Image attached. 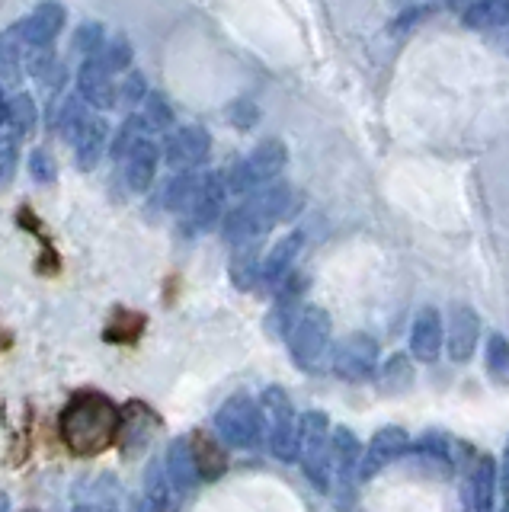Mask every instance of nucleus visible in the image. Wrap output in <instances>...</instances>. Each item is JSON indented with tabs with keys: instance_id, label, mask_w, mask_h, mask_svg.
Instances as JSON below:
<instances>
[{
	"instance_id": "1",
	"label": "nucleus",
	"mask_w": 509,
	"mask_h": 512,
	"mask_svg": "<svg viewBox=\"0 0 509 512\" xmlns=\"http://www.w3.org/2000/svg\"><path fill=\"white\" fill-rule=\"evenodd\" d=\"M119 407L109 397L97 391H81L68 400L65 413H61V442H65L74 455L93 458L103 455L109 445L116 442L119 432Z\"/></svg>"
},
{
	"instance_id": "2",
	"label": "nucleus",
	"mask_w": 509,
	"mask_h": 512,
	"mask_svg": "<svg viewBox=\"0 0 509 512\" xmlns=\"http://www.w3.org/2000/svg\"><path fill=\"white\" fill-rule=\"evenodd\" d=\"M295 212V192L289 183H266L260 189H253V196L241 202L237 208L225 215L221 221V234H225L228 244L244 247V244H257V240L273 231L279 221H285Z\"/></svg>"
},
{
	"instance_id": "3",
	"label": "nucleus",
	"mask_w": 509,
	"mask_h": 512,
	"mask_svg": "<svg viewBox=\"0 0 509 512\" xmlns=\"http://www.w3.org/2000/svg\"><path fill=\"white\" fill-rule=\"evenodd\" d=\"M330 330H333L330 314L324 308H317V304H308V308H301L289 320L285 340H289V352L298 368H305V372H317L321 368V362L330 352Z\"/></svg>"
},
{
	"instance_id": "4",
	"label": "nucleus",
	"mask_w": 509,
	"mask_h": 512,
	"mask_svg": "<svg viewBox=\"0 0 509 512\" xmlns=\"http://www.w3.org/2000/svg\"><path fill=\"white\" fill-rule=\"evenodd\" d=\"M301 471L317 490H330V420L321 410H308L298 420Z\"/></svg>"
},
{
	"instance_id": "5",
	"label": "nucleus",
	"mask_w": 509,
	"mask_h": 512,
	"mask_svg": "<svg viewBox=\"0 0 509 512\" xmlns=\"http://www.w3.org/2000/svg\"><path fill=\"white\" fill-rule=\"evenodd\" d=\"M218 436L234 448H257L263 439V410L247 394H231L215 413Z\"/></svg>"
},
{
	"instance_id": "6",
	"label": "nucleus",
	"mask_w": 509,
	"mask_h": 512,
	"mask_svg": "<svg viewBox=\"0 0 509 512\" xmlns=\"http://www.w3.org/2000/svg\"><path fill=\"white\" fill-rule=\"evenodd\" d=\"M285 164H289V151H285V144L279 138H269V141L257 144V148H253L241 164L228 173L225 183L234 192H253L266 183H273L276 176L285 170Z\"/></svg>"
},
{
	"instance_id": "7",
	"label": "nucleus",
	"mask_w": 509,
	"mask_h": 512,
	"mask_svg": "<svg viewBox=\"0 0 509 512\" xmlns=\"http://www.w3.org/2000/svg\"><path fill=\"white\" fill-rule=\"evenodd\" d=\"M263 413L269 416V452L279 461H295L298 458V416L289 394L282 388H266L263 391Z\"/></svg>"
},
{
	"instance_id": "8",
	"label": "nucleus",
	"mask_w": 509,
	"mask_h": 512,
	"mask_svg": "<svg viewBox=\"0 0 509 512\" xmlns=\"http://www.w3.org/2000/svg\"><path fill=\"white\" fill-rule=\"evenodd\" d=\"M333 375H340L343 381H365L378 365V343L369 333H353L333 349Z\"/></svg>"
},
{
	"instance_id": "9",
	"label": "nucleus",
	"mask_w": 509,
	"mask_h": 512,
	"mask_svg": "<svg viewBox=\"0 0 509 512\" xmlns=\"http://www.w3.org/2000/svg\"><path fill=\"white\" fill-rule=\"evenodd\" d=\"M461 20L471 32H481L490 39V45H497L503 55H509V0H477Z\"/></svg>"
},
{
	"instance_id": "10",
	"label": "nucleus",
	"mask_w": 509,
	"mask_h": 512,
	"mask_svg": "<svg viewBox=\"0 0 509 512\" xmlns=\"http://www.w3.org/2000/svg\"><path fill=\"white\" fill-rule=\"evenodd\" d=\"M407 452H410V436L401 426L378 429L375 439L369 442V452L359 458V480H372L378 471H385L388 464L404 458Z\"/></svg>"
},
{
	"instance_id": "11",
	"label": "nucleus",
	"mask_w": 509,
	"mask_h": 512,
	"mask_svg": "<svg viewBox=\"0 0 509 512\" xmlns=\"http://www.w3.org/2000/svg\"><path fill=\"white\" fill-rule=\"evenodd\" d=\"M209 151H212V135L199 125L177 128L164 144V157L173 170H193L209 157Z\"/></svg>"
},
{
	"instance_id": "12",
	"label": "nucleus",
	"mask_w": 509,
	"mask_h": 512,
	"mask_svg": "<svg viewBox=\"0 0 509 512\" xmlns=\"http://www.w3.org/2000/svg\"><path fill=\"white\" fill-rule=\"evenodd\" d=\"M225 176L221 173H205L202 176V189L193 202V208L186 212V231H209L212 224L221 218V208H225Z\"/></svg>"
},
{
	"instance_id": "13",
	"label": "nucleus",
	"mask_w": 509,
	"mask_h": 512,
	"mask_svg": "<svg viewBox=\"0 0 509 512\" xmlns=\"http://www.w3.org/2000/svg\"><path fill=\"white\" fill-rule=\"evenodd\" d=\"M106 138H109V125L93 116V112H87V116L77 122V128L71 132V148H74V160L81 170H93L100 164V157L106 151Z\"/></svg>"
},
{
	"instance_id": "14",
	"label": "nucleus",
	"mask_w": 509,
	"mask_h": 512,
	"mask_svg": "<svg viewBox=\"0 0 509 512\" xmlns=\"http://www.w3.org/2000/svg\"><path fill=\"white\" fill-rule=\"evenodd\" d=\"M154 429H157V416L145 404H129L119 413V432H116L122 452L138 455L154 439Z\"/></svg>"
},
{
	"instance_id": "15",
	"label": "nucleus",
	"mask_w": 509,
	"mask_h": 512,
	"mask_svg": "<svg viewBox=\"0 0 509 512\" xmlns=\"http://www.w3.org/2000/svg\"><path fill=\"white\" fill-rule=\"evenodd\" d=\"M77 93L93 109H113L116 106V84L97 58H87L77 71Z\"/></svg>"
},
{
	"instance_id": "16",
	"label": "nucleus",
	"mask_w": 509,
	"mask_h": 512,
	"mask_svg": "<svg viewBox=\"0 0 509 512\" xmlns=\"http://www.w3.org/2000/svg\"><path fill=\"white\" fill-rule=\"evenodd\" d=\"M61 29H65V7H61L58 0H45V4H39L20 23L26 45H33V48L36 45H52Z\"/></svg>"
},
{
	"instance_id": "17",
	"label": "nucleus",
	"mask_w": 509,
	"mask_h": 512,
	"mask_svg": "<svg viewBox=\"0 0 509 512\" xmlns=\"http://www.w3.org/2000/svg\"><path fill=\"white\" fill-rule=\"evenodd\" d=\"M477 336H481V320H477V314L468 308V304H455L452 317H449V333H445L449 356L455 362H468L477 346Z\"/></svg>"
},
{
	"instance_id": "18",
	"label": "nucleus",
	"mask_w": 509,
	"mask_h": 512,
	"mask_svg": "<svg viewBox=\"0 0 509 512\" xmlns=\"http://www.w3.org/2000/svg\"><path fill=\"white\" fill-rule=\"evenodd\" d=\"M359 439L346 426L330 429V474H337L343 487L359 480Z\"/></svg>"
},
{
	"instance_id": "19",
	"label": "nucleus",
	"mask_w": 509,
	"mask_h": 512,
	"mask_svg": "<svg viewBox=\"0 0 509 512\" xmlns=\"http://www.w3.org/2000/svg\"><path fill=\"white\" fill-rule=\"evenodd\" d=\"M442 317L436 308H423L413 320V330H410V352L417 362H436L439 359V349H442Z\"/></svg>"
},
{
	"instance_id": "20",
	"label": "nucleus",
	"mask_w": 509,
	"mask_h": 512,
	"mask_svg": "<svg viewBox=\"0 0 509 512\" xmlns=\"http://www.w3.org/2000/svg\"><path fill=\"white\" fill-rule=\"evenodd\" d=\"M125 164V183H129V189L135 192H145L154 176H157V164H161V148L151 141V138H141L135 148L122 157Z\"/></svg>"
},
{
	"instance_id": "21",
	"label": "nucleus",
	"mask_w": 509,
	"mask_h": 512,
	"mask_svg": "<svg viewBox=\"0 0 509 512\" xmlns=\"http://www.w3.org/2000/svg\"><path fill=\"white\" fill-rule=\"evenodd\" d=\"M301 247H305V234L301 231H292V234H285L279 244L266 253V260L260 263V279L266 282V285H282L285 282V276L292 272V266H295V260H298V253H301Z\"/></svg>"
},
{
	"instance_id": "22",
	"label": "nucleus",
	"mask_w": 509,
	"mask_h": 512,
	"mask_svg": "<svg viewBox=\"0 0 509 512\" xmlns=\"http://www.w3.org/2000/svg\"><path fill=\"white\" fill-rule=\"evenodd\" d=\"M167 477L170 484L177 487L180 493H193L199 484V471H196V461H193V448H189V436L173 439L167 448Z\"/></svg>"
},
{
	"instance_id": "23",
	"label": "nucleus",
	"mask_w": 509,
	"mask_h": 512,
	"mask_svg": "<svg viewBox=\"0 0 509 512\" xmlns=\"http://www.w3.org/2000/svg\"><path fill=\"white\" fill-rule=\"evenodd\" d=\"M122 503V484L109 474L87 477L81 487H77V509H119Z\"/></svg>"
},
{
	"instance_id": "24",
	"label": "nucleus",
	"mask_w": 509,
	"mask_h": 512,
	"mask_svg": "<svg viewBox=\"0 0 509 512\" xmlns=\"http://www.w3.org/2000/svg\"><path fill=\"white\" fill-rule=\"evenodd\" d=\"M189 448H193V461H196V471H199V480H218L228 468V455L225 448L218 445V439H212L209 432H196V436H189Z\"/></svg>"
},
{
	"instance_id": "25",
	"label": "nucleus",
	"mask_w": 509,
	"mask_h": 512,
	"mask_svg": "<svg viewBox=\"0 0 509 512\" xmlns=\"http://www.w3.org/2000/svg\"><path fill=\"white\" fill-rule=\"evenodd\" d=\"M493 493H497V461L490 455L477 458L471 480H468V506L477 512L493 509Z\"/></svg>"
},
{
	"instance_id": "26",
	"label": "nucleus",
	"mask_w": 509,
	"mask_h": 512,
	"mask_svg": "<svg viewBox=\"0 0 509 512\" xmlns=\"http://www.w3.org/2000/svg\"><path fill=\"white\" fill-rule=\"evenodd\" d=\"M413 455H417L420 464H426L429 474H439V477L452 474V455H449V442H445V436L426 432V436L413 445Z\"/></svg>"
},
{
	"instance_id": "27",
	"label": "nucleus",
	"mask_w": 509,
	"mask_h": 512,
	"mask_svg": "<svg viewBox=\"0 0 509 512\" xmlns=\"http://www.w3.org/2000/svg\"><path fill=\"white\" fill-rule=\"evenodd\" d=\"M199 189H202V176H196L193 170H183V173H177V176H173V180L167 183V189H164V202H167L170 212L186 215L189 208H193V202H196V196H199Z\"/></svg>"
},
{
	"instance_id": "28",
	"label": "nucleus",
	"mask_w": 509,
	"mask_h": 512,
	"mask_svg": "<svg viewBox=\"0 0 509 512\" xmlns=\"http://www.w3.org/2000/svg\"><path fill=\"white\" fill-rule=\"evenodd\" d=\"M378 384H381V391H388V394H401V391L410 388V384H413V365H410V359L404 356V352H397V356H391L385 362V368H381V375H378Z\"/></svg>"
},
{
	"instance_id": "29",
	"label": "nucleus",
	"mask_w": 509,
	"mask_h": 512,
	"mask_svg": "<svg viewBox=\"0 0 509 512\" xmlns=\"http://www.w3.org/2000/svg\"><path fill=\"white\" fill-rule=\"evenodd\" d=\"M260 256H257V247L253 244H244L241 250L234 253V260H231V282L237 288H253L260 282Z\"/></svg>"
},
{
	"instance_id": "30",
	"label": "nucleus",
	"mask_w": 509,
	"mask_h": 512,
	"mask_svg": "<svg viewBox=\"0 0 509 512\" xmlns=\"http://www.w3.org/2000/svg\"><path fill=\"white\" fill-rule=\"evenodd\" d=\"M145 496H148V506L154 509H170L173 500H170V477H167V468L161 461H151L148 471H145Z\"/></svg>"
},
{
	"instance_id": "31",
	"label": "nucleus",
	"mask_w": 509,
	"mask_h": 512,
	"mask_svg": "<svg viewBox=\"0 0 509 512\" xmlns=\"http://www.w3.org/2000/svg\"><path fill=\"white\" fill-rule=\"evenodd\" d=\"M23 52H26V39H23L20 26L7 29L4 36H0V71L20 74L23 71V58H26Z\"/></svg>"
},
{
	"instance_id": "32",
	"label": "nucleus",
	"mask_w": 509,
	"mask_h": 512,
	"mask_svg": "<svg viewBox=\"0 0 509 512\" xmlns=\"http://www.w3.org/2000/svg\"><path fill=\"white\" fill-rule=\"evenodd\" d=\"M487 375L500 384H509V340L503 333L487 336Z\"/></svg>"
},
{
	"instance_id": "33",
	"label": "nucleus",
	"mask_w": 509,
	"mask_h": 512,
	"mask_svg": "<svg viewBox=\"0 0 509 512\" xmlns=\"http://www.w3.org/2000/svg\"><path fill=\"white\" fill-rule=\"evenodd\" d=\"M36 119H39V109H36L33 96H29V93H20V96H13V100H7V122L17 128L20 135L33 132Z\"/></svg>"
},
{
	"instance_id": "34",
	"label": "nucleus",
	"mask_w": 509,
	"mask_h": 512,
	"mask_svg": "<svg viewBox=\"0 0 509 512\" xmlns=\"http://www.w3.org/2000/svg\"><path fill=\"white\" fill-rule=\"evenodd\" d=\"M148 132H151V122H148L145 116H129V119L122 122L119 135H116V141H113V157L122 160L141 138H148Z\"/></svg>"
},
{
	"instance_id": "35",
	"label": "nucleus",
	"mask_w": 509,
	"mask_h": 512,
	"mask_svg": "<svg viewBox=\"0 0 509 512\" xmlns=\"http://www.w3.org/2000/svg\"><path fill=\"white\" fill-rule=\"evenodd\" d=\"M93 58H97L109 74H116V71H125L132 64V45L125 36H116V39L103 42V48Z\"/></svg>"
},
{
	"instance_id": "36",
	"label": "nucleus",
	"mask_w": 509,
	"mask_h": 512,
	"mask_svg": "<svg viewBox=\"0 0 509 512\" xmlns=\"http://www.w3.org/2000/svg\"><path fill=\"white\" fill-rule=\"evenodd\" d=\"M141 106H145V119L151 122V128H170L173 125V109L161 93H145Z\"/></svg>"
},
{
	"instance_id": "37",
	"label": "nucleus",
	"mask_w": 509,
	"mask_h": 512,
	"mask_svg": "<svg viewBox=\"0 0 509 512\" xmlns=\"http://www.w3.org/2000/svg\"><path fill=\"white\" fill-rule=\"evenodd\" d=\"M106 42V32L100 23H84L81 29H77V36H74V48L81 52L84 58H93L103 48Z\"/></svg>"
},
{
	"instance_id": "38",
	"label": "nucleus",
	"mask_w": 509,
	"mask_h": 512,
	"mask_svg": "<svg viewBox=\"0 0 509 512\" xmlns=\"http://www.w3.org/2000/svg\"><path fill=\"white\" fill-rule=\"evenodd\" d=\"M141 327H145V317L129 314V311H119L116 327L106 330V340H135V336L141 333Z\"/></svg>"
},
{
	"instance_id": "39",
	"label": "nucleus",
	"mask_w": 509,
	"mask_h": 512,
	"mask_svg": "<svg viewBox=\"0 0 509 512\" xmlns=\"http://www.w3.org/2000/svg\"><path fill=\"white\" fill-rule=\"evenodd\" d=\"M29 173H33L36 183H55L58 180V164L55 157L49 151H33V157H29Z\"/></svg>"
},
{
	"instance_id": "40",
	"label": "nucleus",
	"mask_w": 509,
	"mask_h": 512,
	"mask_svg": "<svg viewBox=\"0 0 509 512\" xmlns=\"http://www.w3.org/2000/svg\"><path fill=\"white\" fill-rule=\"evenodd\" d=\"M17 173V138L0 135V186H7Z\"/></svg>"
},
{
	"instance_id": "41",
	"label": "nucleus",
	"mask_w": 509,
	"mask_h": 512,
	"mask_svg": "<svg viewBox=\"0 0 509 512\" xmlns=\"http://www.w3.org/2000/svg\"><path fill=\"white\" fill-rule=\"evenodd\" d=\"M145 93H148V84H145V77L141 74H132L129 80L122 84V93H119V100L125 106H141V100H145Z\"/></svg>"
},
{
	"instance_id": "42",
	"label": "nucleus",
	"mask_w": 509,
	"mask_h": 512,
	"mask_svg": "<svg viewBox=\"0 0 509 512\" xmlns=\"http://www.w3.org/2000/svg\"><path fill=\"white\" fill-rule=\"evenodd\" d=\"M231 119H234L237 128H247V125L257 122V106H253V103H237L231 109Z\"/></svg>"
},
{
	"instance_id": "43",
	"label": "nucleus",
	"mask_w": 509,
	"mask_h": 512,
	"mask_svg": "<svg viewBox=\"0 0 509 512\" xmlns=\"http://www.w3.org/2000/svg\"><path fill=\"white\" fill-rule=\"evenodd\" d=\"M503 484H506V493H509V445H506V458H503Z\"/></svg>"
},
{
	"instance_id": "44",
	"label": "nucleus",
	"mask_w": 509,
	"mask_h": 512,
	"mask_svg": "<svg viewBox=\"0 0 509 512\" xmlns=\"http://www.w3.org/2000/svg\"><path fill=\"white\" fill-rule=\"evenodd\" d=\"M7 122V100H4V93H0V125Z\"/></svg>"
},
{
	"instance_id": "45",
	"label": "nucleus",
	"mask_w": 509,
	"mask_h": 512,
	"mask_svg": "<svg viewBox=\"0 0 509 512\" xmlns=\"http://www.w3.org/2000/svg\"><path fill=\"white\" fill-rule=\"evenodd\" d=\"M7 506V500H4V496H0V509H4Z\"/></svg>"
}]
</instances>
